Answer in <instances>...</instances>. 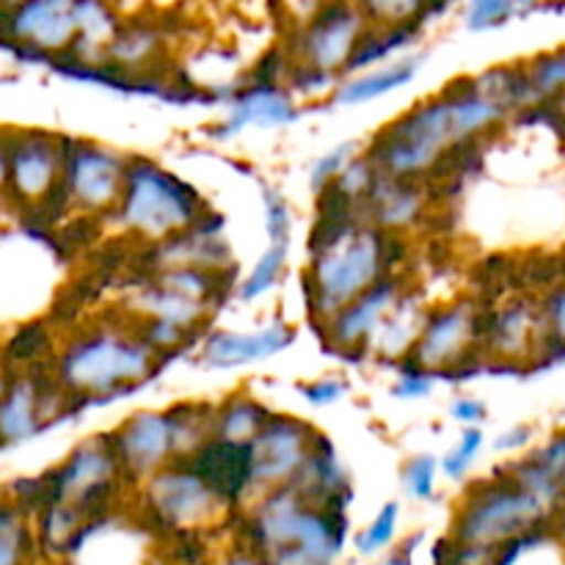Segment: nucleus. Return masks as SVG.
I'll use <instances>...</instances> for the list:
<instances>
[{"label": "nucleus", "instance_id": "nucleus-1", "mask_svg": "<svg viewBox=\"0 0 565 565\" xmlns=\"http://www.w3.org/2000/svg\"><path fill=\"white\" fill-rule=\"evenodd\" d=\"M508 110L480 92L475 77H456L436 97L423 99L375 132L367 154L386 174L423 180L434 174L452 147L489 132Z\"/></svg>", "mask_w": 565, "mask_h": 565}, {"label": "nucleus", "instance_id": "nucleus-2", "mask_svg": "<svg viewBox=\"0 0 565 565\" xmlns=\"http://www.w3.org/2000/svg\"><path fill=\"white\" fill-rule=\"evenodd\" d=\"M397 232H384L367 221L318 218L309 237V268L301 279L309 315L323 323L345 303L362 296L384 276L395 274Z\"/></svg>", "mask_w": 565, "mask_h": 565}, {"label": "nucleus", "instance_id": "nucleus-3", "mask_svg": "<svg viewBox=\"0 0 565 565\" xmlns=\"http://www.w3.org/2000/svg\"><path fill=\"white\" fill-rule=\"evenodd\" d=\"M163 359L132 326H86L53 353V379L70 397V412L132 395L160 370Z\"/></svg>", "mask_w": 565, "mask_h": 565}, {"label": "nucleus", "instance_id": "nucleus-4", "mask_svg": "<svg viewBox=\"0 0 565 565\" xmlns=\"http://www.w3.org/2000/svg\"><path fill=\"white\" fill-rule=\"evenodd\" d=\"M207 213V202L193 185L154 160L127 158L125 188L110 218L143 243H163L193 230Z\"/></svg>", "mask_w": 565, "mask_h": 565}, {"label": "nucleus", "instance_id": "nucleus-5", "mask_svg": "<svg viewBox=\"0 0 565 565\" xmlns=\"http://www.w3.org/2000/svg\"><path fill=\"white\" fill-rule=\"evenodd\" d=\"M546 502L524 489L505 469L500 478L483 480L469 489L461 511L456 516L458 544L500 546L527 530L539 527Z\"/></svg>", "mask_w": 565, "mask_h": 565}, {"label": "nucleus", "instance_id": "nucleus-6", "mask_svg": "<svg viewBox=\"0 0 565 565\" xmlns=\"http://www.w3.org/2000/svg\"><path fill=\"white\" fill-rule=\"evenodd\" d=\"M403 362H412L434 379L450 381H461L480 370L478 307L461 301L425 312L417 342Z\"/></svg>", "mask_w": 565, "mask_h": 565}, {"label": "nucleus", "instance_id": "nucleus-7", "mask_svg": "<svg viewBox=\"0 0 565 565\" xmlns=\"http://www.w3.org/2000/svg\"><path fill=\"white\" fill-rule=\"evenodd\" d=\"M367 28V17L353 0H323L298 28L290 58L329 75H342Z\"/></svg>", "mask_w": 565, "mask_h": 565}, {"label": "nucleus", "instance_id": "nucleus-8", "mask_svg": "<svg viewBox=\"0 0 565 565\" xmlns=\"http://www.w3.org/2000/svg\"><path fill=\"white\" fill-rule=\"evenodd\" d=\"M127 154L94 141L64 138V185L72 210L83 215L114 213L125 188Z\"/></svg>", "mask_w": 565, "mask_h": 565}, {"label": "nucleus", "instance_id": "nucleus-9", "mask_svg": "<svg viewBox=\"0 0 565 565\" xmlns=\"http://www.w3.org/2000/svg\"><path fill=\"white\" fill-rule=\"evenodd\" d=\"M0 39L17 58L50 61L77 39L75 0H22L0 11Z\"/></svg>", "mask_w": 565, "mask_h": 565}, {"label": "nucleus", "instance_id": "nucleus-10", "mask_svg": "<svg viewBox=\"0 0 565 565\" xmlns=\"http://www.w3.org/2000/svg\"><path fill=\"white\" fill-rule=\"evenodd\" d=\"M318 430L307 419L270 414L263 428L248 441L252 489L265 491L292 483L312 452Z\"/></svg>", "mask_w": 565, "mask_h": 565}, {"label": "nucleus", "instance_id": "nucleus-11", "mask_svg": "<svg viewBox=\"0 0 565 565\" xmlns=\"http://www.w3.org/2000/svg\"><path fill=\"white\" fill-rule=\"evenodd\" d=\"M64 174V136L44 130H9L6 193L22 207H39Z\"/></svg>", "mask_w": 565, "mask_h": 565}, {"label": "nucleus", "instance_id": "nucleus-12", "mask_svg": "<svg viewBox=\"0 0 565 565\" xmlns=\"http://www.w3.org/2000/svg\"><path fill=\"white\" fill-rule=\"evenodd\" d=\"M221 497L188 463L174 461L147 478V505L166 527H193L207 522L221 508Z\"/></svg>", "mask_w": 565, "mask_h": 565}, {"label": "nucleus", "instance_id": "nucleus-13", "mask_svg": "<svg viewBox=\"0 0 565 565\" xmlns=\"http://www.w3.org/2000/svg\"><path fill=\"white\" fill-rule=\"evenodd\" d=\"M110 436L121 472L130 480H147L169 463L180 461L171 412H136Z\"/></svg>", "mask_w": 565, "mask_h": 565}, {"label": "nucleus", "instance_id": "nucleus-14", "mask_svg": "<svg viewBox=\"0 0 565 565\" xmlns=\"http://www.w3.org/2000/svg\"><path fill=\"white\" fill-rule=\"evenodd\" d=\"M403 290H406V285L401 281V276H384L379 285L364 290L362 296L353 298V301L345 303L340 312H334L329 320L320 323L326 326V345H329L331 351H340L345 359L364 356V353H367L370 337L375 334V329H379V323L384 320V315L395 307V301L401 298Z\"/></svg>", "mask_w": 565, "mask_h": 565}, {"label": "nucleus", "instance_id": "nucleus-15", "mask_svg": "<svg viewBox=\"0 0 565 565\" xmlns=\"http://www.w3.org/2000/svg\"><path fill=\"white\" fill-rule=\"evenodd\" d=\"M298 119V105L292 103L290 92L279 83H246L237 86L230 97V114L221 121L215 138H232L248 127L259 130H274V127H287Z\"/></svg>", "mask_w": 565, "mask_h": 565}, {"label": "nucleus", "instance_id": "nucleus-16", "mask_svg": "<svg viewBox=\"0 0 565 565\" xmlns=\"http://www.w3.org/2000/svg\"><path fill=\"white\" fill-rule=\"evenodd\" d=\"M292 342H296V329L285 320H276L252 334L213 331L202 342V364L213 370H237L254 362H265V359L287 351Z\"/></svg>", "mask_w": 565, "mask_h": 565}, {"label": "nucleus", "instance_id": "nucleus-17", "mask_svg": "<svg viewBox=\"0 0 565 565\" xmlns=\"http://www.w3.org/2000/svg\"><path fill=\"white\" fill-rule=\"evenodd\" d=\"M425 215L423 180H408L381 171L375 185L362 202V218L384 232H397L417 224Z\"/></svg>", "mask_w": 565, "mask_h": 565}, {"label": "nucleus", "instance_id": "nucleus-18", "mask_svg": "<svg viewBox=\"0 0 565 565\" xmlns=\"http://www.w3.org/2000/svg\"><path fill=\"white\" fill-rule=\"evenodd\" d=\"M541 312L530 301H513L505 309H491L489 329L483 337V353L491 359H522L530 348H535L541 334Z\"/></svg>", "mask_w": 565, "mask_h": 565}, {"label": "nucleus", "instance_id": "nucleus-19", "mask_svg": "<svg viewBox=\"0 0 565 565\" xmlns=\"http://www.w3.org/2000/svg\"><path fill=\"white\" fill-rule=\"evenodd\" d=\"M130 309L136 318H154L166 320V323H177L182 329L202 331L207 318L213 315V303L199 301V298L185 296V292L174 290V287L163 285L158 276H149L132 296Z\"/></svg>", "mask_w": 565, "mask_h": 565}, {"label": "nucleus", "instance_id": "nucleus-20", "mask_svg": "<svg viewBox=\"0 0 565 565\" xmlns=\"http://www.w3.org/2000/svg\"><path fill=\"white\" fill-rule=\"evenodd\" d=\"M425 64V55H403V58L390 61V64L379 66V70H362L356 75H348L345 81L337 83L334 103L356 108V105H367L373 99L386 97L392 92L406 88L414 77L419 75Z\"/></svg>", "mask_w": 565, "mask_h": 565}, {"label": "nucleus", "instance_id": "nucleus-21", "mask_svg": "<svg viewBox=\"0 0 565 565\" xmlns=\"http://www.w3.org/2000/svg\"><path fill=\"white\" fill-rule=\"evenodd\" d=\"M163 31L152 22H119L110 42L105 44L103 61L116 66L119 72L141 77L158 64L163 55Z\"/></svg>", "mask_w": 565, "mask_h": 565}, {"label": "nucleus", "instance_id": "nucleus-22", "mask_svg": "<svg viewBox=\"0 0 565 565\" xmlns=\"http://www.w3.org/2000/svg\"><path fill=\"white\" fill-rule=\"evenodd\" d=\"M425 309L419 307V301L414 298V292L403 290L401 298L395 301V307L384 315V320L379 323L375 334L370 337L367 353H379L386 362L401 364L403 359L412 353L414 342H417L419 329H423Z\"/></svg>", "mask_w": 565, "mask_h": 565}, {"label": "nucleus", "instance_id": "nucleus-23", "mask_svg": "<svg viewBox=\"0 0 565 565\" xmlns=\"http://www.w3.org/2000/svg\"><path fill=\"white\" fill-rule=\"evenodd\" d=\"M270 417L268 408L252 395H230L221 401L213 412V436L232 441V445H248Z\"/></svg>", "mask_w": 565, "mask_h": 565}, {"label": "nucleus", "instance_id": "nucleus-24", "mask_svg": "<svg viewBox=\"0 0 565 565\" xmlns=\"http://www.w3.org/2000/svg\"><path fill=\"white\" fill-rule=\"evenodd\" d=\"M53 356V337L47 323H25L11 334L3 348V364L9 370H28L33 364H44V359Z\"/></svg>", "mask_w": 565, "mask_h": 565}, {"label": "nucleus", "instance_id": "nucleus-25", "mask_svg": "<svg viewBox=\"0 0 565 565\" xmlns=\"http://www.w3.org/2000/svg\"><path fill=\"white\" fill-rule=\"evenodd\" d=\"M287 254H290V241H270V246L259 254V259L254 263V268L248 270L246 279L237 285L241 301H257L259 296L274 290L276 281L285 274Z\"/></svg>", "mask_w": 565, "mask_h": 565}, {"label": "nucleus", "instance_id": "nucleus-26", "mask_svg": "<svg viewBox=\"0 0 565 565\" xmlns=\"http://www.w3.org/2000/svg\"><path fill=\"white\" fill-rule=\"evenodd\" d=\"M31 550V533L25 524V511L11 500L0 497V565H22Z\"/></svg>", "mask_w": 565, "mask_h": 565}, {"label": "nucleus", "instance_id": "nucleus-27", "mask_svg": "<svg viewBox=\"0 0 565 565\" xmlns=\"http://www.w3.org/2000/svg\"><path fill=\"white\" fill-rule=\"evenodd\" d=\"M524 75H527L533 103L555 99L557 94L565 92V47L530 61V64L524 66Z\"/></svg>", "mask_w": 565, "mask_h": 565}, {"label": "nucleus", "instance_id": "nucleus-28", "mask_svg": "<svg viewBox=\"0 0 565 565\" xmlns=\"http://www.w3.org/2000/svg\"><path fill=\"white\" fill-rule=\"evenodd\" d=\"M136 334L158 353L160 359L174 356V353L185 351L191 342H196L199 331L193 329H182L177 323H166V320H154V318H136Z\"/></svg>", "mask_w": 565, "mask_h": 565}, {"label": "nucleus", "instance_id": "nucleus-29", "mask_svg": "<svg viewBox=\"0 0 565 565\" xmlns=\"http://www.w3.org/2000/svg\"><path fill=\"white\" fill-rule=\"evenodd\" d=\"M379 174L381 169L375 166V160L370 158L367 152H356L345 166H342L340 174H337L329 185L334 188V191H340L342 196L351 199V202L362 210V202L367 199L370 188L375 185Z\"/></svg>", "mask_w": 565, "mask_h": 565}, {"label": "nucleus", "instance_id": "nucleus-30", "mask_svg": "<svg viewBox=\"0 0 565 565\" xmlns=\"http://www.w3.org/2000/svg\"><path fill=\"white\" fill-rule=\"evenodd\" d=\"M370 25H406L428 20V0H353Z\"/></svg>", "mask_w": 565, "mask_h": 565}, {"label": "nucleus", "instance_id": "nucleus-31", "mask_svg": "<svg viewBox=\"0 0 565 565\" xmlns=\"http://www.w3.org/2000/svg\"><path fill=\"white\" fill-rule=\"evenodd\" d=\"M480 450H483V430L475 428V425H469V428L458 436V441L452 445V450L441 458L439 469L450 480H461L463 475L472 469L475 458L480 456Z\"/></svg>", "mask_w": 565, "mask_h": 565}, {"label": "nucleus", "instance_id": "nucleus-32", "mask_svg": "<svg viewBox=\"0 0 565 565\" xmlns=\"http://www.w3.org/2000/svg\"><path fill=\"white\" fill-rule=\"evenodd\" d=\"M519 9L516 0H467V11H463V22L469 31H491L500 28L513 17Z\"/></svg>", "mask_w": 565, "mask_h": 565}, {"label": "nucleus", "instance_id": "nucleus-33", "mask_svg": "<svg viewBox=\"0 0 565 565\" xmlns=\"http://www.w3.org/2000/svg\"><path fill=\"white\" fill-rule=\"evenodd\" d=\"M436 475H439V461H436V456L423 452V456H414L406 463V469H403V486H406V491L414 500H430V494L436 489Z\"/></svg>", "mask_w": 565, "mask_h": 565}, {"label": "nucleus", "instance_id": "nucleus-34", "mask_svg": "<svg viewBox=\"0 0 565 565\" xmlns=\"http://www.w3.org/2000/svg\"><path fill=\"white\" fill-rule=\"evenodd\" d=\"M397 513H401L397 502H390V505L381 508V513L375 516V522L370 524V527L356 539V546L362 555H373V552L384 550V546L395 539Z\"/></svg>", "mask_w": 565, "mask_h": 565}, {"label": "nucleus", "instance_id": "nucleus-35", "mask_svg": "<svg viewBox=\"0 0 565 565\" xmlns=\"http://www.w3.org/2000/svg\"><path fill=\"white\" fill-rule=\"evenodd\" d=\"M356 154V143L348 141V143H337L334 149H329L326 154H320L318 160H315L312 171H309V182H312V191L318 193L320 188L329 185L331 180H334L337 174H340L342 166L348 163V160Z\"/></svg>", "mask_w": 565, "mask_h": 565}, {"label": "nucleus", "instance_id": "nucleus-36", "mask_svg": "<svg viewBox=\"0 0 565 565\" xmlns=\"http://www.w3.org/2000/svg\"><path fill=\"white\" fill-rule=\"evenodd\" d=\"M265 232H268L270 241H290L292 235V215L287 202L281 199V193L265 191Z\"/></svg>", "mask_w": 565, "mask_h": 565}, {"label": "nucleus", "instance_id": "nucleus-37", "mask_svg": "<svg viewBox=\"0 0 565 565\" xmlns=\"http://www.w3.org/2000/svg\"><path fill=\"white\" fill-rule=\"evenodd\" d=\"M434 375L425 373V370L414 367L412 362H401V379L395 384V397L401 401H419V397H428L434 390Z\"/></svg>", "mask_w": 565, "mask_h": 565}, {"label": "nucleus", "instance_id": "nucleus-38", "mask_svg": "<svg viewBox=\"0 0 565 565\" xmlns=\"http://www.w3.org/2000/svg\"><path fill=\"white\" fill-rule=\"evenodd\" d=\"M345 392H348L345 381H340V379H320V381H312V384L301 386V395L307 397L309 406H315V408L331 406V403L340 401Z\"/></svg>", "mask_w": 565, "mask_h": 565}, {"label": "nucleus", "instance_id": "nucleus-39", "mask_svg": "<svg viewBox=\"0 0 565 565\" xmlns=\"http://www.w3.org/2000/svg\"><path fill=\"white\" fill-rule=\"evenodd\" d=\"M541 318H544L546 329L565 342V285L555 287L546 296V301L541 303Z\"/></svg>", "mask_w": 565, "mask_h": 565}, {"label": "nucleus", "instance_id": "nucleus-40", "mask_svg": "<svg viewBox=\"0 0 565 565\" xmlns=\"http://www.w3.org/2000/svg\"><path fill=\"white\" fill-rule=\"evenodd\" d=\"M533 458L565 489V434L557 436L555 441H550V445L541 452H535Z\"/></svg>", "mask_w": 565, "mask_h": 565}, {"label": "nucleus", "instance_id": "nucleus-41", "mask_svg": "<svg viewBox=\"0 0 565 565\" xmlns=\"http://www.w3.org/2000/svg\"><path fill=\"white\" fill-rule=\"evenodd\" d=\"M450 414L458 423L475 425L486 417V406L480 401H475V397H458V401H452Z\"/></svg>", "mask_w": 565, "mask_h": 565}, {"label": "nucleus", "instance_id": "nucleus-42", "mask_svg": "<svg viewBox=\"0 0 565 565\" xmlns=\"http://www.w3.org/2000/svg\"><path fill=\"white\" fill-rule=\"evenodd\" d=\"M530 434H533V430L524 428V425H522V428L508 430L505 436H500V439H497V450H516V447L527 445Z\"/></svg>", "mask_w": 565, "mask_h": 565}, {"label": "nucleus", "instance_id": "nucleus-43", "mask_svg": "<svg viewBox=\"0 0 565 565\" xmlns=\"http://www.w3.org/2000/svg\"><path fill=\"white\" fill-rule=\"evenodd\" d=\"M9 177V130H0V193H6Z\"/></svg>", "mask_w": 565, "mask_h": 565}, {"label": "nucleus", "instance_id": "nucleus-44", "mask_svg": "<svg viewBox=\"0 0 565 565\" xmlns=\"http://www.w3.org/2000/svg\"><path fill=\"white\" fill-rule=\"evenodd\" d=\"M408 546H412V541L406 544V552H401V555H395V557H386V561L379 565H412L408 563Z\"/></svg>", "mask_w": 565, "mask_h": 565}, {"label": "nucleus", "instance_id": "nucleus-45", "mask_svg": "<svg viewBox=\"0 0 565 565\" xmlns=\"http://www.w3.org/2000/svg\"><path fill=\"white\" fill-rule=\"evenodd\" d=\"M17 3H22V0H0V11H6V9H14Z\"/></svg>", "mask_w": 565, "mask_h": 565}, {"label": "nucleus", "instance_id": "nucleus-46", "mask_svg": "<svg viewBox=\"0 0 565 565\" xmlns=\"http://www.w3.org/2000/svg\"><path fill=\"white\" fill-rule=\"evenodd\" d=\"M6 381H9V373H0V401H3V392H6Z\"/></svg>", "mask_w": 565, "mask_h": 565}, {"label": "nucleus", "instance_id": "nucleus-47", "mask_svg": "<svg viewBox=\"0 0 565 565\" xmlns=\"http://www.w3.org/2000/svg\"><path fill=\"white\" fill-rule=\"evenodd\" d=\"M516 3H519V6H533L535 0H516Z\"/></svg>", "mask_w": 565, "mask_h": 565}]
</instances>
